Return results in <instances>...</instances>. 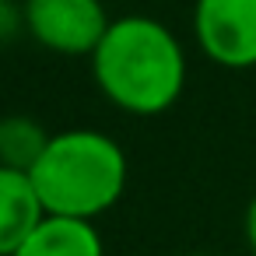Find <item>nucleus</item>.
Segmentation results:
<instances>
[{"label": "nucleus", "mask_w": 256, "mask_h": 256, "mask_svg": "<svg viewBox=\"0 0 256 256\" xmlns=\"http://www.w3.org/2000/svg\"><path fill=\"white\" fill-rule=\"evenodd\" d=\"M88 60L98 92L134 116L172 109L186 88V53L154 18L134 14L112 22Z\"/></svg>", "instance_id": "f257e3e1"}, {"label": "nucleus", "mask_w": 256, "mask_h": 256, "mask_svg": "<svg viewBox=\"0 0 256 256\" xmlns=\"http://www.w3.org/2000/svg\"><path fill=\"white\" fill-rule=\"evenodd\" d=\"M28 176L46 214L95 221L126 190V154L109 134L64 130L50 137Z\"/></svg>", "instance_id": "f03ea898"}, {"label": "nucleus", "mask_w": 256, "mask_h": 256, "mask_svg": "<svg viewBox=\"0 0 256 256\" xmlns=\"http://www.w3.org/2000/svg\"><path fill=\"white\" fill-rule=\"evenodd\" d=\"M22 18L28 36L60 56H92L112 25L102 0H25Z\"/></svg>", "instance_id": "7ed1b4c3"}, {"label": "nucleus", "mask_w": 256, "mask_h": 256, "mask_svg": "<svg viewBox=\"0 0 256 256\" xmlns=\"http://www.w3.org/2000/svg\"><path fill=\"white\" fill-rule=\"evenodd\" d=\"M193 36L218 67H256V0H196Z\"/></svg>", "instance_id": "20e7f679"}, {"label": "nucleus", "mask_w": 256, "mask_h": 256, "mask_svg": "<svg viewBox=\"0 0 256 256\" xmlns=\"http://www.w3.org/2000/svg\"><path fill=\"white\" fill-rule=\"evenodd\" d=\"M42 218L46 207L36 193L32 176L0 165V256H14V249L32 235Z\"/></svg>", "instance_id": "39448f33"}, {"label": "nucleus", "mask_w": 256, "mask_h": 256, "mask_svg": "<svg viewBox=\"0 0 256 256\" xmlns=\"http://www.w3.org/2000/svg\"><path fill=\"white\" fill-rule=\"evenodd\" d=\"M14 256H106V246L95 232V221L46 214L14 249Z\"/></svg>", "instance_id": "423d86ee"}, {"label": "nucleus", "mask_w": 256, "mask_h": 256, "mask_svg": "<svg viewBox=\"0 0 256 256\" xmlns=\"http://www.w3.org/2000/svg\"><path fill=\"white\" fill-rule=\"evenodd\" d=\"M50 137L53 134H46L42 123H36L32 116H4L0 120V165L32 172Z\"/></svg>", "instance_id": "0eeeda50"}, {"label": "nucleus", "mask_w": 256, "mask_h": 256, "mask_svg": "<svg viewBox=\"0 0 256 256\" xmlns=\"http://www.w3.org/2000/svg\"><path fill=\"white\" fill-rule=\"evenodd\" d=\"M246 242H249V249H252V256H256V196H252L249 207H246Z\"/></svg>", "instance_id": "6e6552de"}, {"label": "nucleus", "mask_w": 256, "mask_h": 256, "mask_svg": "<svg viewBox=\"0 0 256 256\" xmlns=\"http://www.w3.org/2000/svg\"><path fill=\"white\" fill-rule=\"evenodd\" d=\"M4 11H8V4H4V0H0V22H4Z\"/></svg>", "instance_id": "1a4fd4ad"}, {"label": "nucleus", "mask_w": 256, "mask_h": 256, "mask_svg": "<svg viewBox=\"0 0 256 256\" xmlns=\"http://www.w3.org/2000/svg\"><path fill=\"white\" fill-rule=\"evenodd\" d=\"M182 256H214V252H182Z\"/></svg>", "instance_id": "9d476101"}]
</instances>
